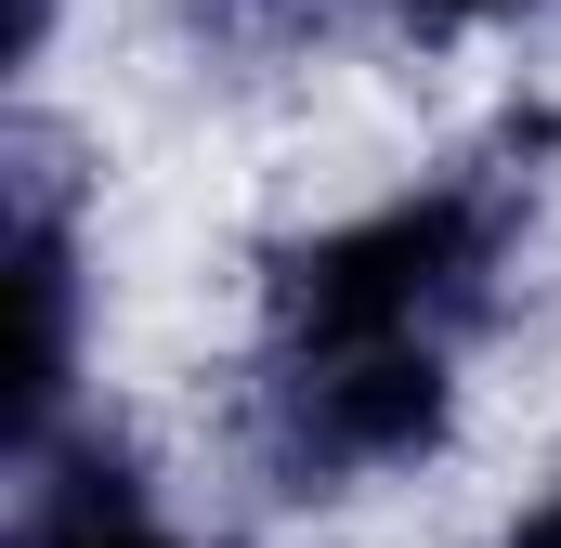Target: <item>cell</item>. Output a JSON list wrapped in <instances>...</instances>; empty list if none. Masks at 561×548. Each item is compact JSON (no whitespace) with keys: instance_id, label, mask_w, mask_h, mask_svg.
<instances>
[{"instance_id":"1","label":"cell","mask_w":561,"mask_h":548,"mask_svg":"<svg viewBox=\"0 0 561 548\" xmlns=\"http://www.w3.org/2000/svg\"><path fill=\"white\" fill-rule=\"evenodd\" d=\"M510 249H523V170L470 157L392 209L287 236L262 262V327L275 353H444L470 313H496Z\"/></svg>"},{"instance_id":"4","label":"cell","mask_w":561,"mask_h":548,"mask_svg":"<svg viewBox=\"0 0 561 548\" xmlns=\"http://www.w3.org/2000/svg\"><path fill=\"white\" fill-rule=\"evenodd\" d=\"M209 66H313L340 39V0H170Z\"/></svg>"},{"instance_id":"6","label":"cell","mask_w":561,"mask_h":548,"mask_svg":"<svg viewBox=\"0 0 561 548\" xmlns=\"http://www.w3.org/2000/svg\"><path fill=\"white\" fill-rule=\"evenodd\" d=\"M510 548H561V483L536 496V510H523V523H510Z\"/></svg>"},{"instance_id":"3","label":"cell","mask_w":561,"mask_h":548,"mask_svg":"<svg viewBox=\"0 0 561 548\" xmlns=\"http://www.w3.org/2000/svg\"><path fill=\"white\" fill-rule=\"evenodd\" d=\"M0 548H196V536H170L144 510L118 444H39V457H13V536Z\"/></svg>"},{"instance_id":"5","label":"cell","mask_w":561,"mask_h":548,"mask_svg":"<svg viewBox=\"0 0 561 548\" xmlns=\"http://www.w3.org/2000/svg\"><path fill=\"white\" fill-rule=\"evenodd\" d=\"M419 39H457V26H496V13H523V0H392Z\"/></svg>"},{"instance_id":"2","label":"cell","mask_w":561,"mask_h":548,"mask_svg":"<svg viewBox=\"0 0 561 548\" xmlns=\"http://www.w3.org/2000/svg\"><path fill=\"white\" fill-rule=\"evenodd\" d=\"M457 418L444 353H275L262 379V457H275L287 496H340V483H379V470H419Z\"/></svg>"}]
</instances>
